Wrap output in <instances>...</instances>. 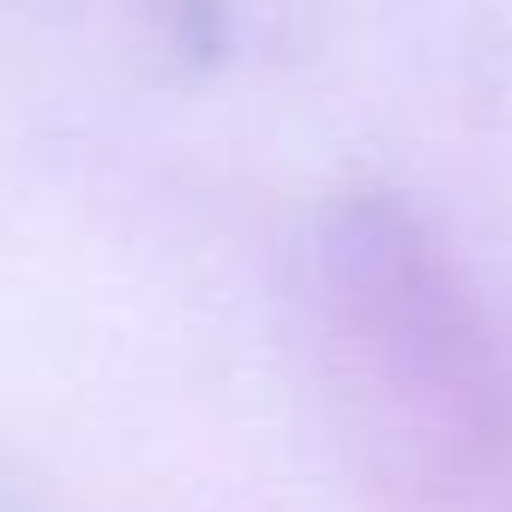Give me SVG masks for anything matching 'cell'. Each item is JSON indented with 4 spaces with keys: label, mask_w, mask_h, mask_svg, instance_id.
I'll list each match as a JSON object with an SVG mask.
<instances>
[]
</instances>
